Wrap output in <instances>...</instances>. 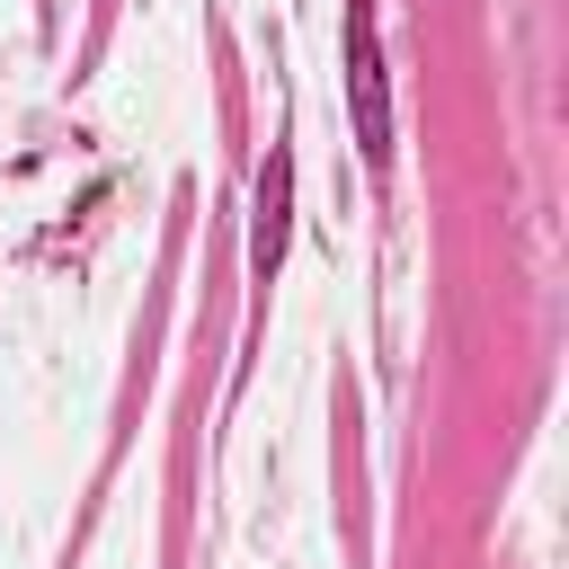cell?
Listing matches in <instances>:
<instances>
[{"instance_id": "1", "label": "cell", "mask_w": 569, "mask_h": 569, "mask_svg": "<svg viewBox=\"0 0 569 569\" xmlns=\"http://www.w3.org/2000/svg\"><path fill=\"white\" fill-rule=\"evenodd\" d=\"M347 116H356V151L382 169L391 160V89H382V44H373V0H347Z\"/></svg>"}, {"instance_id": "2", "label": "cell", "mask_w": 569, "mask_h": 569, "mask_svg": "<svg viewBox=\"0 0 569 569\" xmlns=\"http://www.w3.org/2000/svg\"><path fill=\"white\" fill-rule=\"evenodd\" d=\"M284 231H293V169H284V151H276V160L258 169V240H249V267H258V276H276Z\"/></svg>"}]
</instances>
